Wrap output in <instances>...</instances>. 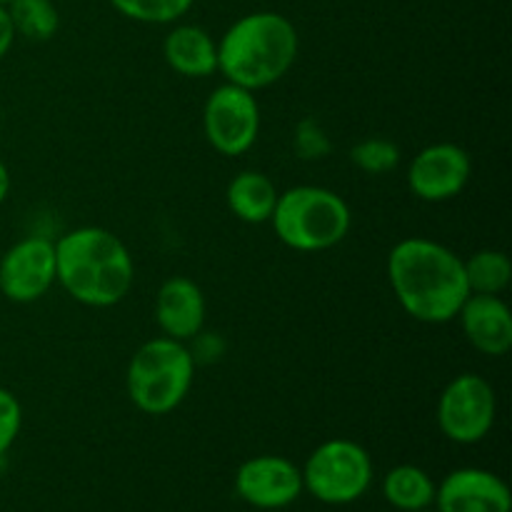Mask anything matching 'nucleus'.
<instances>
[{"label":"nucleus","instance_id":"nucleus-7","mask_svg":"<svg viewBox=\"0 0 512 512\" xmlns=\"http://www.w3.org/2000/svg\"><path fill=\"white\" fill-rule=\"evenodd\" d=\"M498 415L495 388L478 373H460L438 400V428L458 445H475L490 435Z\"/></svg>","mask_w":512,"mask_h":512},{"label":"nucleus","instance_id":"nucleus-6","mask_svg":"<svg viewBox=\"0 0 512 512\" xmlns=\"http://www.w3.org/2000/svg\"><path fill=\"white\" fill-rule=\"evenodd\" d=\"M303 473V490L325 505H350L363 498L373 485V458L360 443L333 438L320 443L308 455Z\"/></svg>","mask_w":512,"mask_h":512},{"label":"nucleus","instance_id":"nucleus-24","mask_svg":"<svg viewBox=\"0 0 512 512\" xmlns=\"http://www.w3.org/2000/svg\"><path fill=\"white\" fill-rule=\"evenodd\" d=\"M15 38H18V35H15L13 20H10V13H8V5H0V60L10 53Z\"/></svg>","mask_w":512,"mask_h":512},{"label":"nucleus","instance_id":"nucleus-13","mask_svg":"<svg viewBox=\"0 0 512 512\" xmlns=\"http://www.w3.org/2000/svg\"><path fill=\"white\" fill-rule=\"evenodd\" d=\"M208 303L195 280L185 275H173L165 280L155 295V323L168 338L190 343L198 333H203Z\"/></svg>","mask_w":512,"mask_h":512},{"label":"nucleus","instance_id":"nucleus-1","mask_svg":"<svg viewBox=\"0 0 512 512\" xmlns=\"http://www.w3.org/2000/svg\"><path fill=\"white\" fill-rule=\"evenodd\" d=\"M388 280L400 308L418 323L458 318L470 295L463 258L430 238H405L388 255Z\"/></svg>","mask_w":512,"mask_h":512},{"label":"nucleus","instance_id":"nucleus-14","mask_svg":"<svg viewBox=\"0 0 512 512\" xmlns=\"http://www.w3.org/2000/svg\"><path fill=\"white\" fill-rule=\"evenodd\" d=\"M465 340L488 358H503L512 348V313L500 295H473L458 310Z\"/></svg>","mask_w":512,"mask_h":512},{"label":"nucleus","instance_id":"nucleus-27","mask_svg":"<svg viewBox=\"0 0 512 512\" xmlns=\"http://www.w3.org/2000/svg\"><path fill=\"white\" fill-rule=\"evenodd\" d=\"M10 3V0H0V5H8Z\"/></svg>","mask_w":512,"mask_h":512},{"label":"nucleus","instance_id":"nucleus-19","mask_svg":"<svg viewBox=\"0 0 512 512\" xmlns=\"http://www.w3.org/2000/svg\"><path fill=\"white\" fill-rule=\"evenodd\" d=\"M8 13L15 35L38 40V43L53 38L60 28V15L53 0H10Z\"/></svg>","mask_w":512,"mask_h":512},{"label":"nucleus","instance_id":"nucleus-3","mask_svg":"<svg viewBox=\"0 0 512 512\" xmlns=\"http://www.w3.org/2000/svg\"><path fill=\"white\" fill-rule=\"evenodd\" d=\"M300 35L293 20L273 10H255L235 20L218 40V70L225 80L263 90L283 80L298 60Z\"/></svg>","mask_w":512,"mask_h":512},{"label":"nucleus","instance_id":"nucleus-25","mask_svg":"<svg viewBox=\"0 0 512 512\" xmlns=\"http://www.w3.org/2000/svg\"><path fill=\"white\" fill-rule=\"evenodd\" d=\"M10 185H13V178H10L8 165H5L3 160H0V205H3L5 200H8V195H10Z\"/></svg>","mask_w":512,"mask_h":512},{"label":"nucleus","instance_id":"nucleus-12","mask_svg":"<svg viewBox=\"0 0 512 512\" xmlns=\"http://www.w3.org/2000/svg\"><path fill=\"white\" fill-rule=\"evenodd\" d=\"M438 512H512V495L500 475L483 468H458L435 490Z\"/></svg>","mask_w":512,"mask_h":512},{"label":"nucleus","instance_id":"nucleus-22","mask_svg":"<svg viewBox=\"0 0 512 512\" xmlns=\"http://www.w3.org/2000/svg\"><path fill=\"white\" fill-rule=\"evenodd\" d=\"M20 428H23V405L13 390L0 385V458L15 445Z\"/></svg>","mask_w":512,"mask_h":512},{"label":"nucleus","instance_id":"nucleus-18","mask_svg":"<svg viewBox=\"0 0 512 512\" xmlns=\"http://www.w3.org/2000/svg\"><path fill=\"white\" fill-rule=\"evenodd\" d=\"M463 268L473 295H503L512 280V263L503 250H478L463 260Z\"/></svg>","mask_w":512,"mask_h":512},{"label":"nucleus","instance_id":"nucleus-17","mask_svg":"<svg viewBox=\"0 0 512 512\" xmlns=\"http://www.w3.org/2000/svg\"><path fill=\"white\" fill-rule=\"evenodd\" d=\"M435 490H438V483L430 478L428 470L410 463L395 465L393 470H388L383 480V498L400 512L433 508Z\"/></svg>","mask_w":512,"mask_h":512},{"label":"nucleus","instance_id":"nucleus-10","mask_svg":"<svg viewBox=\"0 0 512 512\" xmlns=\"http://www.w3.org/2000/svg\"><path fill=\"white\" fill-rule=\"evenodd\" d=\"M235 493L258 510H283L303 495V473L283 455H255L235 470Z\"/></svg>","mask_w":512,"mask_h":512},{"label":"nucleus","instance_id":"nucleus-4","mask_svg":"<svg viewBox=\"0 0 512 512\" xmlns=\"http://www.w3.org/2000/svg\"><path fill=\"white\" fill-rule=\"evenodd\" d=\"M275 235L298 253H323L348 238L353 213L343 195L320 185H295L278 195L270 215Z\"/></svg>","mask_w":512,"mask_h":512},{"label":"nucleus","instance_id":"nucleus-5","mask_svg":"<svg viewBox=\"0 0 512 512\" xmlns=\"http://www.w3.org/2000/svg\"><path fill=\"white\" fill-rule=\"evenodd\" d=\"M195 360L188 343L160 335L133 353L125 373L128 398L140 413L170 415L193 388Z\"/></svg>","mask_w":512,"mask_h":512},{"label":"nucleus","instance_id":"nucleus-11","mask_svg":"<svg viewBox=\"0 0 512 512\" xmlns=\"http://www.w3.org/2000/svg\"><path fill=\"white\" fill-rule=\"evenodd\" d=\"M473 160L455 143H433L420 150L408 168V188L425 203H445L468 188Z\"/></svg>","mask_w":512,"mask_h":512},{"label":"nucleus","instance_id":"nucleus-23","mask_svg":"<svg viewBox=\"0 0 512 512\" xmlns=\"http://www.w3.org/2000/svg\"><path fill=\"white\" fill-rule=\"evenodd\" d=\"M295 150L305 160H318L328 155L330 140L318 120H303L298 125V130H295Z\"/></svg>","mask_w":512,"mask_h":512},{"label":"nucleus","instance_id":"nucleus-20","mask_svg":"<svg viewBox=\"0 0 512 512\" xmlns=\"http://www.w3.org/2000/svg\"><path fill=\"white\" fill-rule=\"evenodd\" d=\"M120 15L145 25H173L193 8L195 0H108Z\"/></svg>","mask_w":512,"mask_h":512},{"label":"nucleus","instance_id":"nucleus-8","mask_svg":"<svg viewBox=\"0 0 512 512\" xmlns=\"http://www.w3.org/2000/svg\"><path fill=\"white\" fill-rule=\"evenodd\" d=\"M203 133L215 153L225 158L248 153L260 133V105L253 90L225 80L203 105Z\"/></svg>","mask_w":512,"mask_h":512},{"label":"nucleus","instance_id":"nucleus-21","mask_svg":"<svg viewBox=\"0 0 512 512\" xmlns=\"http://www.w3.org/2000/svg\"><path fill=\"white\" fill-rule=\"evenodd\" d=\"M350 163L368 175H388L400 165V148L388 138H365L350 148Z\"/></svg>","mask_w":512,"mask_h":512},{"label":"nucleus","instance_id":"nucleus-26","mask_svg":"<svg viewBox=\"0 0 512 512\" xmlns=\"http://www.w3.org/2000/svg\"><path fill=\"white\" fill-rule=\"evenodd\" d=\"M418 512H438V510H433V508H428V510H418Z\"/></svg>","mask_w":512,"mask_h":512},{"label":"nucleus","instance_id":"nucleus-16","mask_svg":"<svg viewBox=\"0 0 512 512\" xmlns=\"http://www.w3.org/2000/svg\"><path fill=\"white\" fill-rule=\"evenodd\" d=\"M280 190L260 170H240L225 190L230 213L248 225L270 223Z\"/></svg>","mask_w":512,"mask_h":512},{"label":"nucleus","instance_id":"nucleus-9","mask_svg":"<svg viewBox=\"0 0 512 512\" xmlns=\"http://www.w3.org/2000/svg\"><path fill=\"white\" fill-rule=\"evenodd\" d=\"M55 283V243L43 235L20 238L0 258V293L10 303H35L48 295Z\"/></svg>","mask_w":512,"mask_h":512},{"label":"nucleus","instance_id":"nucleus-2","mask_svg":"<svg viewBox=\"0 0 512 512\" xmlns=\"http://www.w3.org/2000/svg\"><path fill=\"white\" fill-rule=\"evenodd\" d=\"M58 285L85 308H113L123 303L135 283V263L128 245L108 228L83 225L55 240Z\"/></svg>","mask_w":512,"mask_h":512},{"label":"nucleus","instance_id":"nucleus-15","mask_svg":"<svg viewBox=\"0 0 512 512\" xmlns=\"http://www.w3.org/2000/svg\"><path fill=\"white\" fill-rule=\"evenodd\" d=\"M163 58L183 78H208L218 73V40L200 25H173L163 40Z\"/></svg>","mask_w":512,"mask_h":512}]
</instances>
